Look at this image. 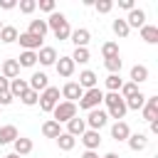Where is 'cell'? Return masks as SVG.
I'll use <instances>...</instances> for the list:
<instances>
[{
	"instance_id": "cell-1",
	"label": "cell",
	"mask_w": 158,
	"mask_h": 158,
	"mask_svg": "<svg viewBox=\"0 0 158 158\" xmlns=\"http://www.w3.org/2000/svg\"><path fill=\"white\" fill-rule=\"evenodd\" d=\"M104 104H106V116H111V118H116V121H121L123 116H126V101L118 96V91H109L106 96H104Z\"/></svg>"
},
{
	"instance_id": "cell-2",
	"label": "cell",
	"mask_w": 158,
	"mask_h": 158,
	"mask_svg": "<svg viewBox=\"0 0 158 158\" xmlns=\"http://www.w3.org/2000/svg\"><path fill=\"white\" fill-rule=\"evenodd\" d=\"M101 101H104V91H101L99 86H94V89H86V91L81 94V99H79V109L91 111V109H99Z\"/></svg>"
},
{
	"instance_id": "cell-3",
	"label": "cell",
	"mask_w": 158,
	"mask_h": 158,
	"mask_svg": "<svg viewBox=\"0 0 158 158\" xmlns=\"http://www.w3.org/2000/svg\"><path fill=\"white\" fill-rule=\"evenodd\" d=\"M57 104H59V89H57V86H47V89L40 94V109H42L44 114H49V111H54Z\"/></svg>"
},
{
	"instance_id": "cell-4",
	"label": "cell",
	"mask_w": 158,
	"mask_h": 158,
	"mask_svg": "<svg viewBox=\"0 0 158 158\" xmlns=\"http://www.w3.org/2000/svg\"><path fill=\"white\" fill-rule=\"evenodd\" d=\"M52 114H54V121H57V123H67L69 118L77 116V104H72V101H62V104L54 106Z\"/></svg>"
},
{
	"instance_id": "cell-5",
	"label": "cell",
	"mask_w": 158,
	"mask_h": 158,
	"mask_svg": "<svg viewBox=\"0 0 158 158\" xmlns=\"http://www.w3.org/2000/svg\"><path fill=\"white\" fill-rule=\"evenodd\" d=\"M84 121H86V126H89L91 131H99V128H104V126H106L109 116H106V111H101V109H91V111H89V116H86Z\"/></svg>"
},
{
	"instance_id": "cell-6",
	"label": "cell",
	"mask_w": 158,
	"mask_h": 158,
	"mask_svg": "<svg viewBox=\"0 0 158 158\" xmlns=\"http://www.w3.org/2000/svg\"><path fill=\"white\" fill-rule=\"evenodd\" d=\"M17 42L25 47V52H35V49H42V40L30 35V32H20L17 35Z\"/></svg>"
},
{
	"instance_id": "cell-7",
	"label": "cell",
	"mask_w": 158,
	"mask_h": 158,
	"mask_svg": "<svg viewBox=\"0 0 158 158\" xmlns=\"http://www.w3.org/2000/svg\"><path fill=\"white\" fill-rule=\"evenodd\" d=\"M81 94H84V89H81L77 81H67V84L62 86V96H64L67 101H72V104H74V101H79V99H81Z\"/></svg>"
},
{
	"instance_id": "cell-8",
	"label": "cell",
	"mask_w": 158,
	"mask_h": 158,
	"mask_svg": "<svg viewBox=\"0 0 158 158\" xmlns=\"http://www.w3.org/2000/svg\"><path fill=\"white\" fill-rule=\"evenodd\" d=\"M143 121H156V116H158V96H146V104H143Z\"/></svg>"
},
{
	"instance_id": "cell-9",
	"label": "cell",
	"mask_w": 158,
	"mask_h": 158,
	"mask_svg": "<svg viewBox=\"0 0 158 158\" xmlns=\"http://www.w3.org/2000/svg\"><path fill=\"white\" fill-rule=\"evenodd\" d=\"M27 86H30L32 91H37V94H40V91H44V89L49 86V79H47V74H44V72H35V74L30 77Z\"/></svg>"
},
{
	"instance_id": "cell-10",
	"label": "cell",
	"mask_w": 158,
	"mask_h": 158,
	"mask_svg": "<svg viewBox=\"0 0 158 158\" xmlns=\"http://www.w3.org/2000/svg\"><path fill=\"white\" fill-rule=\"evenodd\" d=\"M84 131H86V121H84V118L74 116V118H69V121H67V131H64V133H69V136H74V138H77V136H81Z\"/></svg>"
},
{
	"instance_id": "cell-11",
	"label": "cell",
	"mask_w": 158,
	"mask_h": 158,
	"mask_svg": "<svg viewBox=\"0 0 158 158\" xmlns=\"http://www.w3.org/2000/svg\"><path fill=\"white\" fill-rule=\"evenodd\" d=\"M126 25H128V30H131V27H143V25H146V12H143L141 7H133V10L128 12V17H126Z\"/></svg>"
},
{
	"instance_id": "cell-12",
	"label": "cell",
	"mask_w": 158,
	"mask_h": 158,
	"mask_svg": "<svg viewBox=\"0 0 158 158\" xmlns=\"http://www.w3.org/2000/svg\"><path fill=\"white\" fill-rule=\"evenodd\" d=\"M54 67H57V74H59V77H72V74H74V62H72V57H59V59L54 62Z\"/></svg>"
},
{
	"instance_id": "cell-13",
	"label": "cell",
	"mask_w": 158,
	"mask_h": 158,
	"mask_svg": "<svg viewBox=\"0 0 158 158\" xmlns=\"http://www.w3.org/2000/svg\"><path fill=\"white\" fill-rule=\"evenodd\" d=\"M79 138H81V143L86 146V151H94V148H99V143H101L99 131H91V128H89V131H84Z\"/></svg>"
},
{
	"instance_id": "cell-14",
	"label": "cell",
	"mask_w": 158,
	"mask_h": 158,
	"mask_svg": "<svg viewBox=\"0 0 158 158\" xmlns=\"http://www.w3.org/2000/svg\"><path fill=\"white\" fill-rule=\"evenodd\" d=\"M0 72H2L5 79H17V74H20V64H17V59H5L2 67H0Z\"/></svg>"
},
{
	"instance_id": "cell-15",
	"label": "cell",
	"mask_w": 158,
	"mask_h": 158,
	"mask_svg": "<svg viewBox=\"0 0 158 158\" xmlns=\"http://www.w3.org/2000/svg\"><path fill=\"white\" fill-rule=\"evenodd\" d=\"M111 136H114V141H126V138L131 136L128 123H126V121H116V123L111 126Z\"/></svg>"
},
{
	"instance_id": "cell-16",
	"label": "cell",
	"mask_w": 158,
	"mask_h": 158,
	"mask_svg": "<svg viewBox=\"0 0 158 158\" xmlns=\"http://www.w3.org/2000/svg\"><path fill=\"white\" fill-rule=\"evenodd\" d=\"M37 59H40V64L49 67V64L57 62V49H54V47H42V49L37 52Z\"/></svg>"
},
{
	"instance_id": "cell-17",
	"label": "cell",
	"mask_w": 158,
	"mask_h": 158,
	"mask_svg": "<svg viewBox=\"0 0 158 158\" xmlns=\"http://www.w3.org/2000/svg\"><path fill=\"white\" fill-rule=\"evenodd\" d=\"M77 84H79L84 91H86V89H94V86H96V74H94L91 69H84V72L79 74V81H77Z\"/></svg>"
},
{
	"instance_id": "cell-18",
	"label": "cell",
	"mask_w": 158,
	"mask_h": 158,
	"mask_svg": "<svg viewBox=\"0 0 158 158\" xmlns=\"http://www.w3.org/2000/svg\"><path fill=\"white\" fill-rule=\"evenodd\" d=\"M126 141H128V148H131V151H143V148L148 146V138H146V133H131Z\"/></svg>"
},
{
	"instance_id": "cell-19",
	"label": "cell",
	"mask_w": 158,
	"mask_h": 158,
	"mask_svg": "<svg viewBox=\"0 0 158 158\" xmlns=\"http://www.w3.org/2000/svg\"><path fill=\"white\" fill-rule=\"evenodd\" d=\"M69 37H72L74 47H86V44H89V37H91V35H89V30L79 27V30H74V32H72Z\"/></svg>"
},
{
	"instance_id": "cell-20",
	"label": "cell",
	"mask_w": 158,
	"mask_h": 158,
	"mask_svg": "<svg viewBox=\"0 0 158 158\" xmlns=\"http://www.w3.org/2000/svg\"><path fill=\"white\" fill-rule=\"evenodd\" d=\"M27 89H30V86H27V81H25V79H10V89H7V91L12 94V99H20Z\"/></svg>"
},
{
	"instance_id": "cell-21",
	"label": "cell",
	"mask_w": 158,
	"mask_h": 158,
	"mask_svg": "<svg viewBox=\"0 0 158 158\" xmlns=\"http://www.w3.org/2000/svg\"><path fill=\"white\" fill-rule=\"evenodd\" d=\"M12 146H15V156H20V158H22V156H27V153L32 151V141H30V138H22V136H20V138H15V141H12Z\"/></svg>"
},
{
	"instance_id": "cell-22",
	"label": "cell",
	"mask_w": 158,
	"mask_h": 158,
	"mask_svg": "<svg viewBox=\"0 0 158 158\" xmlns=\"http://www.w3.org/2000/svg\"><path fill=\"white\" fill-rule=\"evenodd\" d=\"M15 138H20V133H17V128H15V126H0V146L12 143Z\"/></svg>"
},
{
	"instance_id": "cell-23",
	"label": "cell",
	"mask_w": 158,
	"mask_h": 158,
	"mask_svg": "<svg viewBox=\"0 0 158 158\" xmlns=\"http://www.w3.org/2000/svg\"><path fill=\"white\" fill-rule=\"evenodd\" d=\"M30 35H35V37H40V40H44V35H47V22L44 20H30V30H27Z\"/></svg>"
},
{
	"instance_id": "cell-24",
	"label": "cell",
	"mask_w": 158,
	"mask_h": 158,
	"mask_svg": "<svg viewBox=\"0 0 158 158\" xmlns=\"http://www.w3.org/2000/svg\"><path fill=\"white\" fill-rule=\"evenodd\" d=\"M141 40L148 42V44H156V42H158V27H153V25H143V27H141Z\"/></svg>"
},
{
	"instance_id": "cell-25",
	"label": "cell",
	"mask_w": 158,
	"mask_h": 158,
	"mask_svg": "<svg viewBox=\"0 0 158 158\" xmlns=\"http://www.w3.org/2000/svg\"><path fill=\"white\" fill-rule=\"evenodd\" d=\"M131 81H133V84L148 81V69H146L143 64H136V67H131Z\"/></svg>"
},
{
	"instance_id": "cell-26",
	"label": "cell",
	"mask_w": 158,
	"mask_h": 158,
	"mask_svg": "<svg viewBox=\"0 0 158 158\" xmlns=\"http://www.w3.org/2000/svg\"><path fill=\"white\" fill-rule=\"evenodd\" d=\"M42 133H44L47 138H57V136L62 133V128H59V123H57L54 118H49V121L42 123Z\"/></svg>"
},
{
	"instance_id": "cell-27",
	"label": "cell",
	"mask_w": 158,
	"mask_h": 158,
	"mask_svg": "<svg viewBox=\"0 0 158 158\" xmlns=\"http://www.w3.org/2000/svg\"><path fill=\"white\" fill-rule=\"evenodd\" d=\"M126 101V109H133V111H138V109H143V104H146V94H133V96H128V99H123Z\"/></svg>"
},
{
	"instance_id": "cell-28",
	"label": "cell",
	"mask_w": 158,
	"mask_h": 158,
	"mask_svg": "<svg viewBox=\"0 0 158 158\" xmlns=\"http://www.w3.org/2000/svg\"><path fill=\"white\" fill-rule=\"evenodd\" d=\"M0 40H2L5 44L15 42V40H17V30H15L12 25H2V30H0Z\"/></svg>"
},
{
	"instance_id": "cell-29",
	"label": "cell",
	"mask_w": 158,
	"mask_h": 158,
	"mask_svg": "<svg viewBox=\"0 0 158 158\" xmlns=\"http://www.w3.org/2000/svg\"><path fill=\"white\" fill-rule=\"evenodd\" d=\"M74 143H77V138L69 136V133H59V136H57V146H59L62 151H72Z\"/></svg>"
},
{
	"instance_id": "cell-30",
	"label": "cell",
	"mask_w": 158,
	"mask_h": 158,
	"mask_svg": "<svg viewBox=\"0 0 158 158\" xmlns=\"http://www.w3.org/2000/svg\"><path fill=\"white\" fill-rule=\"evenodd\" d=\"M17 64L20 67H35L37 64V52H22L17 57Z\"/></svg>"
},
{
	"instance_id": "cell-31",
	"label": "cell",
	"mask_w": 158,
	"mask_h": 158,
	"mask_svg": "<svg viewBox=\"0 0 158 158\" xmlns=\"http://www.w3.org/2000/svg\"><path fill=\"white\" fill-rule=\"evenodd\" d=\"M72 62H74V64H77V62H79V64H86V62H89V49H86V47H77L74 54H72Z\"/></svg>"
},
{
	"instance_id": "cell-32",
	"label": "cell",
	"mask_w": 158,
	"mask_h": 158,
	"mask_svg": "<svg viewBox=\"0 0 158 158\" xmlns=\"http://www.w3.org/2000/svg\"><path fill=\"white\" fill-rule=\"evenodd\" d=\"M121 64H123L121 57H109V59H104V67H106L111 74H118V72H121Z\"/></svg>"
},
{
	"instance_id": "cell-33",
	"label": "cell",
	"mask_w": 158,
	"mask_h": 158,
	"mask_svg": "<svg viewBox=\"0 0 158 158\" xmlns=\"http://www.w3.org/2000/svg\"><path fill=\"white\" fill-rule=\"evenodd\" d=\"M111 27H114V32H116L118 37H128V32H131V30H128V25H126V20H121V17H118V20H114V25H111Z\"/></svg>"
},
{
	"instance_id": "cell-34",
	"label": "cell",
	"mask_w": 158,
	"mask_h": 158,
	"mask_svg": "<svg viewBox=\"0 0 158 158\" xmlns=\"http://www.w3.org/2000/svg\"><path fill=\"white\" fill-rule=\"evenodd\" d=\"M121 94V99H128V96H133V94H138V84H133V81H128V84H121V89H118Z\"/></svg>"
},
{
	"instance_id": "cell-35",
	"label": "cell",
	"mask_w": 158,
	"mask_h": 158,
	"mask_svg": "<svg viewBox=\"0 0 158 158\" xmlns=\"http://www.w3.org/2000/svg\"><path fill=\"white\" fill-rule=\"evenodd\" d=\"M101 54H104V59H109V57H118V44H116V42H106V44L101 47Z\"/></svg>"
},
{
	"instance_id": "cell-36",
	"label": "cell",
	"mask_w": 158,
	"mask_h": 158,
	"mask_svg": "<svg viewBox=\"0 0 158 158\" xmlns=\"http://www.w3.org/2000/svg\"><path fill=\"white\" fill-rule=\"evenodd\" d=\"M121 84H123V81H121L118 74H109V77H106V89H109V91H118Z\"/></svg>"
},
{
	"instance_id": "cell-37",
	"label": "cell",
	"mask_w": 158,
	"mask_h": 158,
	"mask_svg": "<svg viewBox=\"0 0 158 158\" xmlns=\"http://www.w3.org/2000/svg\"><path fill=\"white\" fill-rule=\"evenodd\" d=\"M20 99H22V104H25V106H35V104L40 101V94H37V91H32V89H27Z\"/></svg>"
},
{
	"instance_id": "cell-38",
	"label": "cell",
	"mask_w": 158,
	"mask_h": 158,
	"mask_svg": "<svg viewBox=\"0 0 158 158\" xmlns=\"http://www.w3.org/2000/svg\"><path fill=\"white\" fill-rule=\"evenodd\" d=\"M35 7H37V2H35V0H20V12L30 15V12H35Z\"/></svg>"
},
{
	"instance_id": "cell-39",
	"label": "cell",
	"mask_w": 158,
	"mask_h": 158,
	"mask_svg": "<svg viewBox=\"0 0 158 158\" xmlns=\"http://www.w3.org/2000/svg\"><path fill=\"white\" fill-rule=\"evenodd\" d=\"M94 7H96V12H111L114 2H111V0H96V2H94Z\"/></svg>"
},
{
	"instance_id": "cell-40",
	"label": "cell",
	"mask_w": 158,
	"mask_h": 158,
	"mask_svg": "<svg viewBox=\"0 0 158 158\" xmlns=\"http://www.w3.org/2000/svg\"><path fill=\"white\" fill-rule=\"evenodd\" d=\"M37 5H40V10H44V12H49V15L54 12V0H40Z\"/></svg>"
},
{
	"instance_id": "cell-41",
	"label": "cell",
	"mask_w": 158,
	"mask_h": 158,
	"mask_svg": "<svg viewBox=\"0 0 158 158\" xmlns=\"http://www.w3.org/2000/svg\"><path fill=\"white\" fill-rule=\"evenodd\" d=\"M10 104H12V94H10V91L0 94V109H2V106H10Z\"/></svg>"
},
{
	"instance_id": "cell-42",
	"label": "cell",
	"mask_w": 158,
	"mask_h": 158,
	"mask_svg": "<svg viewBox=\"0 0 158 158\" xmlns=\"http://www.w3.org/2000/svg\"><path fill=\"white\" fill-rule=\"evenodd\" d=\"M118 7H123V10H128V12H131L136 5H133V0H118Z\"/></svg>"
},
{
	"instance_id": "cell-43",
	"label": "cell",
	"mask_w": 158,
	"mask_h": 158,
	"mask_svg": "<svg viewBox=\"0 0 158 158\" xmlns=\"http://www.w3.org/2000/svg\"><path fill=\"white\" fill-rule=\"evenodd\" d=\"M7 89H10V79H5V77L0 74V94H5Z\"/></svg>"
},
{
	"instance_id": "cell-44",
	"label": "cell",
	"mask_w": 158,
	"mask_h": 158,
	"mask_svg": "<svg viewBox=\"0 0 158 158\" xmlns=\"http://www.w3.org/2000/svg\"><path fill=\"white\" fill-rule=\"evenodd\" d=\"M15 5H17L15 0H0V7H2V10H12Z\"/></svg>"
},
{
	"instance_id": "cell-45",
	"label": "cell",
	"mask_w": 158,
	"mask_h": 158,
	"mask_svg": "<svg viewBox=\"0 0 158 158\" xmlns=\"http://www.w3.org/2000/svg\"><path fill=\"white\" fill-rule=\"evenodd\" d=\"M151 133H158V121H151Z\"/></svg>"
},
{
	"instance_id": "cell-46",
	"label": "cell",
	"mask_w": 158,
	"mask_h": 158,
	"mask_svg": "<svg viewBox=\"0 0 158 158\" xmlns=\"http://www.w3.org/2000/svg\"><path fill=\"white\" fill-rule=\"evenodd\" d=\"M81 158H99V156H96V153H94V151H86V153H84V156H81Z\"/></svg>"
},
{
	"instance_id": "cell-47",
	"label": "cell",
	"mask_w": 158,
	"mask_h": 158,
	"mask_svg": "<svg viewBox=\"0 0 158 158\" xmlns=\"http://www.w3.org/2000/svg\"><path fill=\"white\" fill-rule=\"evenodd\" d=\"M104 158H118V156H116V153H106Z\"/></svg>"
},
{
	"instance_id": "cell-48",
	"label": "cell",
	"mask_w": 158,
	"mask_h": 158,
	"mask_svg": "<svg viewBox=\"0 0 158 158\" xmlns=\"http://www.w3.org/2000/svg\"><path fill=\"white\" fill-rule=\"evenodd\" d=\"M5 158H20V156H15V153H10V156H5Z\"/></svg>"
},
{
	"instance_id": "cell-49",
	"label": "cell",
	"mask_w": 158,
	"mask_h": 158,
	"mask_svg": "<svg viewBox=\"0 0 158 158\" xmlns=\"http://www.w3.org/2000/svg\"><path fill=\"white\" fill-rule=\"evenodd\" d=\"M0 30H2V22H0Z\"/></svg>"
},
{
	"instance_id": "cell-50",
	"label": "cell",
	"mask_w": 158,
	"mask_h": 158,
	"mask_svg": "<svg viewBox=\"0 0 158 158\" xmlns=\"http://www.w3.org/2000/svg\"><path fill=\"white\" fill-rule=\"evenodd\" d=\"M0 67H2V62H0Z\"/></svg>"
}]
</instances>
